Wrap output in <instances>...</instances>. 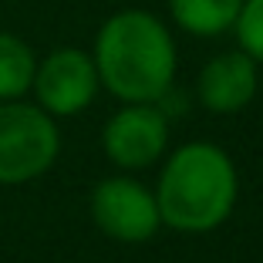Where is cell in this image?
<instances>
[{"mask_svg":"<svg viewBox=\"0 0 263 263\" xmlns=\"http://www.w3.org/2000/svg\"><path fill=\"white\" fill-rule=\"evenodd\" d=\"M98 81L118 101H159L172 88L176 44L159 17L122 10L101 24L95 37Z\"/></svg>","mask_w":263,"mask_h":263,"instance_id":"6da1fadb","label":"cell"},{"mask_svg":"<svg viewBox=\"0 0 263 263\" xmlns=\"http://www.w3.org/2000/svg\"><path fill=\"white\" fill-rule=\"evenodd\" d=\"M236 165L213 142H189L176 148L155 189L159 216L179 233H209L233 213Z\"/></svg>","mask_w":263,"mask_h":263,"instance_id":"7a4b0ae2","label":"cell"},{"mask_svg":"<svg viewBox=\"0 0 263 263\" xmlns=\"http://www.w3.org/2000/svg\"><path fill=\"white\" fill-rule=\"evenodd\" d=\"M61 152L58 122L24 98L0 101V186H24L44 176Z\"/></svg>","mask_w":263,"mask_h":263,"instance_id":"3957f363","label":"cell"},{"mask_svg":"<svg viewBox=\"0 0 263 263\" xmlns=\"http://www.w3.org/2000/svg\"><path fill=\"white\" fill-rule=\"evenodd\" d=\"M101 81L95 58L81 47H58L34 68L31 91L51 118H68L95 101Z\"/></svg>","mask_w":263,"mask_h":263,"instance_id":"277c9868","label":"cell"},{"mask_svg":"<svg viewBox=\"0 0 263 263\" xmlns=\"http://www.w3.org/2000/svg\"><path fill=\"white\" fill-rule=\"evenodd\" d=\"M91 219L118 243H145L159 233V202L142 182L128 176L101 179L91 193Z\"/></svg>","mask_w":263,"mask_h":263,"instance_id":"5b68a950","label":"cell"},{"mask_svg":"<svg viewBox=\"0 0 263 263\" xmlns=\"http://www.w3.org/2000/svg\"><path fill=\"white\" fill-rule=\"evenodd\" d=\"M101 145L118 169H145L169 145V115L155 101H125L101 132Z\"/></svg>","mask_w":263,"mask_h":263,"instance_id":"8992f818","label":"cell"},{"mask_svg":"<svg viewBox=\"0 0 263 263\" xmlns=\"http://www.w3.org/2000/svg\"><path fill=\"white\" fill-rule=\"evenodd\" d=\"M260 74H256V61L247 51H226L216 54L202 68L199 74V101L216 115H233V111L247 108L256 95Z\"/></svg>","mask_w":263,"mask_h":263,"instance_id":"52a82bcc","label":"cell"},{"mask_svg":"<svg viewBox=\"0 0 263 263\" xmlns=\"http://www.w3.org/2000/svg\"><path fill=\"white\" fill-rule=\"evenodd\" d=\"M243 0H169V14L182 31L196 37L226 34L240 17Z\"/></svg>","mask_w":263,"mask_h":263,"instance_id":"ba28073f","label":"cell"},{"mask_svg":"<svg viewBox=\"0 0 263 263\" xmlns=\"http://www.w3.org/2000/svg\"><path fill=\"white\" fill-rule=\"evenodd\" d=\"M34 68H37V58H34L31 44L21 41L17 34L0 31V101L24 98L31 91Z\"/></svg>","mask_w":263,"mask_h":263,"instance_id":"9c48e42d","label":"cell"},{"mask_svg":"<svg viewBox=\"0 0 263 263\" xmlns=\"http://www.w3.org/2000/svg\"><path fill=\"white\" fill-rule=\"evenodd\" d=\"M233 31L240 41V51H247L256 64H263V0H243Z\"/></svg>","mask_w":263,"mask_h":263,"instance_id":"30bf717a","label":"cell"}]
</instances>
